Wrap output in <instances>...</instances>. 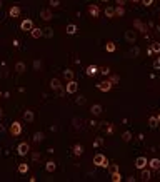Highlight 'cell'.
<instances>
[{
    "instance_id": "obj_1",
    "label": "cell",
    "mask_w": 160,
    "mask_h": 182,
    "mask_svg": "<svg viewBox=\"0 0 160 182\" xmlns=\"http://www.w3.org/2000/svg\"><path fill=\"white\" fill-rule=\"evenodd\" d=\"M94 166H97V167H104V169H107V167H110V164H108V160H107V157L104 154H95L94 155Z\"/></svg>"
},
{
    "instance_id": "obj_2",
    "label": "cell",
    "mask_w": 160,
    "mask_h": 182,
    "mask_svg": "<svg viewBox=\"0 0 160 182\" xmlns=\"http://www.w3.org/2000/svg\"><path fill=\"white\" fill-rule=\"evenodd\" d=\"M50 89H52V90H55V92H59V95H63L67 92L65 89L62 87V84H60L59 78H52V80H50Z\"/></svg>"
},
{
    "instance_id": "obj_3",
    "label": "cell",
    "mask_w": 160,
    "mask_h": 182,
    "mask_svg": "<svg viewBox=\"0 0 160 182\" xmlns=\"http://www.w3.org/2000/svg\"><path fill=\"white\" fill-rule=\"evenodd\" d=\"M9 132L12 134V137H17V135H20L22 134V124L20 122H13V124H10V129H9Z\"/></svg>"
},
{
    "instance_id": "obj_4",
    "label": "cell",
    "mask_w": 160,
    "mask_h": 182,
    "mask_svg": "<svg viewBox=\"0 0 160 182\" xmlns=\"http://www.w3.org/2000/svg\"><path fill=\"white\" fill-rule=\"evenodd\" d=\"M28 152H30V145H28L27 142H20V144L17 145V154L20 157H25Z\"/></svg>"
},
{
    "instance_id": "obj_5",
    "label": "cell",
    "mask_w": 160,
    "mask_h": 182,
    "mask_svg": "<svg viewBox=\"0 0 160 182\" xmlns=\"http://www.w3.org/2000/svg\"><path fill=\"white\" fill-rule=\"evenodd\" d=\"M112 87H113V84L108 80V78H107V80H102V82H98V84H97V89H98L100 92H110V90H112Z\"/></svg>"
},
{
    "instance_id": "obj_6",
    "label": "cell",
    "mask_w": 160,
    "mask_h": 182,
    "mask_svg": "<svg viewBox=\"0 0 160 182\" xmlns=\"http://www.w3.org/2000/svg\"><path fill=\"white\" fill-rule=\"evenodd\" d=\"M65 90H67V94H77V90H79V82H75V78L69 80L65 85Z\"/></svg>"
},
{
    "instance_id": "obj_7",
    "label": "cell",
    "mask_w": 160,
    "mask_h": 182,
    "mask_svg": "<svg viewBox=\"0 0 160 182\" xmlns=\"http://www.w3.org/2000/svg\"><path fill=\"white\" fill-rule=\"evenodd\" d=\"M133 28H135V30H138L140 34H144L145 37H147V25H145V24L142 22L140 19H135V20H133Z\"/></svg>"
},
{
    "instance_id": "obj_8",
    "label": "cell",
    "mask_w": 160,
    "mask_h": 182,
    "mask_svg": "<svg viewBox=\"0 0 160 182\" xmlns=\"http://www.w3.org/2000/svg\"><path fill=\"white\" fill-rule=\"evenodd\" d=\"M147 166H148V160H147V157H144V155H138L137 159H135V167H137L138 170L145 169Z\"/></svg>"
},
{
    "instance_id": "obj_9",
    "label": "cell",
    "mask_w": 160,
    "mask_h": 182,
    "mask_svg": "<svg viewBox=\"0 0 160 182\" xmlns=\"http://www.w3.org/2000/svg\"><path fill=\"white\" fill-rule=\"evenodd\" d=\"M40 19L45 20V22H50V20L53 19V12L50 9H42L40 10Z\"/></svg>"
},
{
    "instance_id": "obj_10",
    "label": "cell",
    "mask_w": 160,
    "mask_h": 182,
    "mask_svg": "<svg viewBox=\"0 0 160 182\" xmlns=\"http://www.w3.org/2000/svg\"><path fill=\"white\" fill-rule=\"evenodd\" d=\"M87 12L90 13V17H94V19H97V17L100 15V9H98L95 3H90V5L87 7Z\"/></svg>"
},
{
    "instance_id": "obj_11",
    "label": "cell",
    "mask_w": 160,
    "mask_h": 182,
    "mask_svg": "<svg viewBox=\"0 0 160 182\" xmlns=\"http://www.w3.org/2000/svg\"><path fill=\"white\" fill-rule=\"evenodd\" d=\"M34 28V22H32L30 19H25V20H22V24H20V30H23V32H28L30 34V30Z\"/></svg>"
},
{
    "instance_id": "obj_12",
    "label": "cell",
    "mask_w": 160,
    "mask_h": 182,
    "mask_svg": "<svg viewBox=\"0 0 160 182\" xmlns=\"http://www.w3.org/2000/svg\"><path fill=\"white\" fill-rule=\"evenodd\" d=\"M123 37H125L127 44H135V40H137V34H135V30H127Z\"/></svg>"
},
{
    "instance_id": "obj_13",
    "label": "cell",
    "mask_w": 160,
    "mask_h": 182,
    "mask_svg": "<svg viewBox=\"0 0 160 182\" xmlns=\"http://www.w3.org/2000/svg\"><path fill=\"white\" fill-rule=\"evenodd\" d=\"M30 37H32V38H35V40H37V38H40V37H44V28L34 27V28L30 30Z\"/></svg>"
},
{
    "instance_id": "obj_14",
    "label": "cell",
    "mask_w": 160,
    "mask_h": 182,
    "mask_svg": "<svg viewBox=\"0 0 160 182\" xmlns=\"http://www.w3.org/2000/svg\"><path fill=\"white\" fill-rule=\"evenodd\" d=\"M148 167H150V170H160V159L152 157V159L148 160Z\"/></svg>"
},
{
    "instance_id": "obj_15",
    "label": "cell",
    "mask_w": 160,
    "mask_h": 182,
    "mask_svg": "<svg viewBox=\"0 0 160 182\" xmlns=\"http://www.w3.org/2000/svg\"><path fill=\"white\" fill-rule=\"evenodd\" d=\"M98 72H100V69H98L97 65H88V67H87V70H85L87 77H95Z\"/></svg>"
},
{
    "instance_id": "obj_16",
    "label": "cell",
    "mask_w": 160,
    "mask_h": 182,
    "mask_svg": "<svg viewBox=\"0 0 160 182\" xmlns=\"http://www.w3.org/2000/svg\"><path fill=\"white\" fill-rule=\"evenodd\" d=\"M90 112H92V115H94V117H97V115H100V114L104 112V107H102L100 104H94L90 107Z\"/></svg>"
},
{
    "instance_id": "obj_17",
    "label": "cell",
    "mask_w": 160,
    "mask_h": 182,
    "mask_svg": "<svg viewBox=\"0 0 160 182\" xmlns=\"http://www.w3.org/2000/svg\"><path fill=\"white\" fill-rule=\"evenodd\" d=\"M140 179L144 180V182H148V180L152 179V172H150V170L147 169V167H145V169H142V170H140Z\"/></svg>"
},
{
    "instance_id": "obj_18",
    "label": "cell",
    "mask_w": 160,
    "mask_h": 182,
    "mask_svg": "<svg viewBox=\"0 0 160 182\" xmlns=\"http://www.w3.org/2000/svg\"><path fill=\"white\" fill-rule=\"evenodd\" d=\"M20 15V7L19 5H12L9 10V17H12V19H17V17Z\"/></svg>"
},
{
    "instance_id": "obj_19",
    "label": "cell",
    "mask_w": 160,
    "mask_h": 182,
    "mask_svg": "<svg viewBox=\"0 0 160 182\" xmlns=\"http://www.w3.org/2000/svg\"><path fill=\"white\" fill-rule=\"evenodd\" d=\"M23 119H25L27 122H34V119H35V114H34V110L27 109L25 112H23Z\"/></svg>"
},
{
    "instance_id": "obj_20",
    "label": "cell",
    "mask_w": 160,
    "mask_h": 182,
    "mask_svg": "<svg viewBox=\"0 0 160 182\" xmlns=\"http://www.w3.org/2000/svg\"><path fill=\"white\" fill-rule=\"evenodd\" d=\"M55 169H57V164L53 162V160H47V162H45V170H47V172H55Z\"/></svg>"
},
{
    "instance_id": "obj_21",
    "label": "cell",
    "mask_w": 160,
    "mask_h": 182,
    "mask_svg": "<svg viewBox=\"0 0 160 182\" xmlns=\"http://www.w3.org/2000/svg\"><path fill=\"white\" fill-rule=\"evenodd\" d=\"M25 70H27V65H25V64L22 62V60L15 64V72H17V74H23V72H25Z\"/></svg>"
},
{
    "instance_id": "obj_22",
    "label": "cell",
    "mask_w": 160,
    "mask_h": 182,
    "mask_svg": "<svg viewBox=\"0 0 160 182\" xmlns=\"http://www.w3.org/2000/svg\"><path fill=\"white\" fill-rule=\"evenodd\" d=\"M73 77H75V74H73L72 69H65V70H63V78H65L67 82H69V80H73Z\"/></svg>"
},
{
    "instance_id": "obj_23",
    "label": "cell",
    "mask_w": 160,
    "mask_h": 182,
    "mask_svg": "<svg viewBox=\"0 0 160 182\" xmlns=\"http://www.w3.org/2000/svg\"><path fill=\"white\" fill-rule=\"evenodd\" d=\"M110 179H112V182H120L123 177L120 174V170H115V172H110Z\"/></svg>"
},
{
    "instance_id": "obj_24",
    "label": "cell",
    "mask_w": 160,
    "mask_h": 182,
    "mask_svg": "<svg viewBox=\"0 0 160 182\" xmlns=\"http://www.w3.org/2000/svg\"><path fill=\"white\" fill-rule=\"evenodd\" d=\"M84 145H80V144H75L73 145V155H77V157H80L82 154H84Z\"/></svg>"
},
{
    "instance_id": "obj_25",
    "label": "cell",
    "mask_w": 160,
    "mask_h": 182,
    "mask_svg": "<svg viewBox=\"0 0 160 182\" xmlns=\"http://www.w3.org/2000/svg\"><path fill=\"white\" fill-rule=\"evenodd\" d=\"M65 30H67V34H69V35H75L79 28H77V25H75V24H69Z\"/></svg>"
},
{
    "instance_id": "obj_26",
    "label": "cell",
    "mask_w": 160,
    "mask_h": 182,
    "mask_svg": "<svg viewBox=\"0 0 160 182\" xmlns=\"http://www.w3.org/2000/svg\"><path fill=\"white\" fill-rule=\"evenodd\" d=\"M105 50L108 52V53H113L117 50V45H115V42H107L105 44Z\"/></svg>"
},
{
    "instance_id": "obj_27",
    "label": "cell",
    "mask_w": 160,
    "mask_h": 182,
    "mask_svg": "<svg viewBox=\"0 0 160 182\" xmlns=\"http://www.w3.org/2000/svg\"><path fill=\"white\" fill-rule=\"evenodd\" d=\"M105 15L107 19H113L115 17V7H105Z\"/></svg>"
},
{
    "instance_id": "obj_28",
    "label": "cell",
    "mask_w": 160,
    "mask_h": 182,
    "mask_svg": "<svg viewBox=\"0 0 160 182\" xmlns=\"http://www.w3.org/2000/svg\"><path fill=\"white\" fill-rule=\"evenodd\" d=\"M28 169H30V166H28V164H19V167H17L19 174H27Z\"/></svg>"
},
{
    "instance_id": "obj_29",
    "label": "cell",
    "mask_w": 160,
    "mask_h": 182,
    "mask_svg": "<svg viewBox=\"0 0 160 182\" xmlns=\"http://www.w3.org/2000/svg\"><path fill=\"white\" fill-rule=\"evenodd\" d=\"M148 126H150L152 129H155V127L158 126V119H157V115H150V119H148Z\"/></svg>"
},
{
    "instance_id": "obj_30",
    "label": "cell",
    "mask_w": 160,
    "mask_h": 182,
    "mask_svg": "<svg viewBox=\"0 0 160 182\" xmlns=\"http://www.w3.org/2000/svg\"><path fill=\"white\" fill-rule=\"evenodd\" d=\"M44 139H45L44 132H35V134H34V142H37V144H38V142H42Z\"/></svg>"
},
{
    "instance_id": "obj_31",
    "label": "cell",
    "mask_w": 160,
    "mask_h": 182,
    "mask_svg": "<svg viewBox=\"0 0 160 182\" xmlns=\"http://www.w3.org/2000/svg\"><path fill=\"white\" fill-rule=\"evenodd\" d=\"M125 15V9H123V5H117L115 7V17H123Z\"/></svg>"
},
{
    "instance_id": "obj_32",
    "label": "cell",
    "mask_w": 160,
    "mask_h": 182,
    "mask_svg": "<svg viewBox=\"0 0 160 182\" xmlns=\"http://www.w3.org/2000/svg\"><path fill=\"white\" fill-rule=\"evenodd\" d=\"M44 37H45V38H52V37H53V28L45 27V28H44Z\"/></svg>"
},
{
    "instance_id": "obj_33",
    "label": "cell",
    "mask_w": 160,
    "mask_h": 182,
    "mask_svg": "<svg viewBox=\"0 0 160 182\" xmlns=\"http://www.w3.org/2000/svg\"><path fill=\"white\" fill-rule=\"evenodd\" d=\"M122 140L123 142H130V140H132V132H130V130L123 132V134H122Z\"/></svg>"
},
{
    "instance_id": "obj_34",
    "label": "cell",
    "mask_w": 160,
    "mask_h": 182,
    "mask_svg": "<svg viewBox=\"0 0 160 182\" xmlns=\"http://www.w3.org/2000/svg\"><path fill=\"white\" fill-rule=\"evenodd\" d=\"M150 47H152V50H154V53H160V42H154Z\"/></svg>"
},
{
    "instance_id": "obj_35",
    "label": "cell",
    "mask_w": 160,
    "mask_h": 182,
    "mask_svg": "<svg viewBox=\"0 0 160 182\" xmlns=\"http://www.w3.org/2000/svg\"><path fill=\"white\" fill-rule=\"evenodd\" d=\"M100 74H102V75H105V77H108L110 75V67H102Z\"/></svg>"
},
{
    "instance_id": "obj_36",
    "label": "cell",
    "mask_w": 160,
    "mask_h": 182,
    "mask_svg": "<svg viewBox=\"0 0 160 182\" xmlns=\"http://www.w3.org/2000/svg\"><path fill=\"white\" fill-rule=\"evenodd\" d=\"M38 69H42V60H34V70H38Z\"/></svg>"
},
{
    "instance_id": "obj_37",
    "label": "cell",
    "mask_w": 160,
    "mask_h": 182,
    "mask_svg": "<svg viewBox=\"0 0 160 182\" xmlns=\"http://www.w3.org/2000/svg\"><path fill=\"white\" fill-rule=\"evenodd\" d=\"M102 144H104V139H102V137H98V139H95V140H94V147H100Z\"/></svg>"
},
{
    "instance_id": "obj_38",
    "label": "cell",
    "mask_w": 160,
    "mask_h": 182,
    "mask_svg": "<svg viewBox=\"0 0 160 182\" xmlns=\"http://www.w3.org/2000/svg\"><path fill=\"white\" fill-rule=\"evenodd\" d=\"M48 3H50V7H53V9L60 7V0H48Z\"/></svg>"
},
{
    "instance_id": "obj_39",
    "label": "cell",
    "mask_w": 160,
    "mask_h": 182,
    "mask_svg": "<svg viewBox=\"0 0 160 182\" xmlns=\"http://www.w3.org/2000/svg\"><path fill=\"white\" fill-rule=\"evenodd\" d=\"M108 80L112 82V84H117V82L120 80V77L119 75H108Z\"/></svg>"
},
{
    "instance_id": "obj_40",
    "label": "cell",
    "mask_w": 160,
    "mask_h": 182,
    "mask_svg": "<svg viewBox=\"0 0 160 182\" xmlns=\"http://www.w3.org/2000/svg\"><path fill=\"white\" fill-rule=\"evenodd\" d=\"M154 69L155 70H160V57H157V59L154 60Z\"/></svg>"
},
{
    "instance_id": "obj_41",
    "label": "cell",
    "mask_w": 160,
    "mask_h": 182,
    "mask_svg": "<svg viewBox=\"0 0 160 182\" xmlns=\"http://www.w3.org/2000/svg\"><path fill=\"white\" fill-rule=\"evenodd\" d=\"M75 102H77V104H79V105H84V104H85V102H87V99H85V97H84V95H80V97H79V99H77V100H75Z\"/></svg>"
},
{
    "instance_id": "obj_42",
    "label": "cell",
    "mask_w": 160,
    "mask_h": 182,
    "mask_svg": "<svg viewBox=\"0 0 160 182\" xmlns=\"http://www.w3.org/2000/svg\"><path fill=\"white\" fill-rule=\"evenodd\" d=\"M142 2V5H145V7H150L152 3H154V0H140Z\"/></svg>"
},
{
    "instance_id": "obj_43",
    "label": "cell",
    "mask_w": 160,
    "mask_h": 182,
    "mask_svg": "<svg viewBox=\"0 0 160 182\" xmlns=\"http://www.w3.org/2000/svg\"><path fill=\"white\" fill-rule=\"evenodd\" d=\"M107 134L108 135L113 134V124H108V127H107Z\"/></svg>"
},
{
    "instance_id": "obj_44",
    "label": "cell",
    "mask_w": 160,
    "mask_h": 182,
    "mask_svg": "<svg viewBox=\"0 0 160 182\" xmlns=\"http://www.w3.org/2000/svg\"><path fill=\"white\" fill-rule=\"evenodd\" d=\"M115 170H120V167L117 166V164H113V166H110V172H115Z\"/></svg>"
},
{
    "instance_id": "obj_45",
    "label": "cell",
    "mask_w": 160,
    "mask_h": 182,
    "mask_svg": "<svg viewBox=\"0 0 160 182\" xmlns=\"http://www.w3.org/2000/svg\"><path fill=\"white\" fill-rule=\"evenodd\" d=\"M32 159H34V160H38V159H40V154H38V152H34V154H32Z\"/></svg>"
},
{
    "instance_id": "obj_46",
    "label": "cell",
    "mask_w": 160,
    "mask_h": 182,
    "mask_svg": "<svg viewBox=\"0 0 160 182\" xmlns=\"http://www.w3.org/2000/svg\"><path fill=\"white\" fill-rule=\"evenodd\" d=\"M147 55H154V50H152V47L147 49Z\"/></svg>"
},
{
    "instance_id": "obj_47",
    "label": "cell",
    "mask_w": 160,
    "mask_h": 182,
    "mask_svg": "<svg viewBox=\"0 0 160 182\" xmlns=\"http://www.w3.org/2000/svg\"><path fill=\"white\" fill-rule=\"evenodd\" d=\"M117 3H119V5H123V3H125V0H115Z\"/></svg>"
},
{
    "instance_id": "obj_48",
    "label": "cell",
    "mask_w": 160,
    "mask_h": 182,
    "mask_svg": "<svg viewBox=\"0 0 160 182\" xmlns=\"http://www.w3.org/2000/svg\"><path fill=\"white\" fill-rule=\"evenodd\" d=\"M127 180H129V182H133V180H135V177H133V176H130V177H127Z\"/></svg>"
},
{
    "instance_id": "obj_49",
    "label": "cell",
    "mask_w": 160,
    "mask_h": 182,
    "mask_svg": "<svg viewBox=\"0 0 160 182\" xmlns=\"http://www.w3.org/2000/svg\"><path fill=\"white\" fill-rule=\"evenodd\" d=\"M3 130H5V127H3L2 124H0V132H3Z\"/></svg>"
},
{
    "instance_id": "obj_50",
    "label": "cell",
    "mask_w": 160,
    "mask_h": 182,
    "mask_svg": "<svg viewBox=\"0 0 160 182\" xmlns=\"http://www.w3.org/2000/svg\"><path fill=\"white\" fill-rule=\"evenodd\" d=\"M2 115H3V110H2V109H0V117H2Z\"/></svg>"
},
{
    "instance_id": "obj_51",
    "label": "cell",
    "mask_w": 160,
    "mask_h": 182,
    "mask_svg": "<svg viewBox=\"0 0 160 182\" xmlns=\"http://www.w3.org/2000/svg\"><path fill=\"white\" fill-rule=\"evenodd\" d=\"M157 119H158V124H160V114H158V115H157Z\"/></svg>"
},
{
    "instance_id": "obj_52",
    "label": "cell",
    "mask_w": 160,
    "mask_h": 182,
    "mask_svg": "<svg viewBox=\"0 0 160 182\" xmlns=\"http://www.w3.org/2000/svg\"><path fill=\"white\" fill-rule=\"evenodd\" d=\"M100 2H104V3H107V2H108V0H100Z\"/></svg>"
},
{
    "instance_id": "obj_53",
    "label": "cell",
    "mask_w": 160,
    "mask_h": 182,
    "mask_svg": "<svg viewBox=\"0 0 160 182\" xmlns=\"http://www.w3.org/2000/svg\"><path fill=\"white\" fill-rule=\"evenodd\" d=\"M132 2H140V0H132Z\"/></svg>"
},
{
    "instance_id": "obj_54",
    "label": "cell",
    "mask_w": 160,
    "mask_h": 182,
    "mask_svg": "<svg viewBox=\"0 0 160 182\" xmlns=\"http://www.w3.org/2000/svg\"><path fill=\"white\" fill-rule=\"evenodd\" d=\"M0 7H2V0H0Z\"/></svg>"
},
{
    "instance_id": "obj_55",
    "label": "cell",
    "mask_w": 160,
    "mask_h": 182,
    "mask_svg": "<svg viewBox=\"0 0 160 182\" xmlns=\"http://www.w3.org/2000/svg\"><path fill=\"white\" fill-rule=\"evenodd\" d=\"M0 99H2V92H0Z\"/></svg>"
}]
</instances>
